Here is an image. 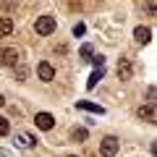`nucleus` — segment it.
Segmentation results:
<instances>
[{"label": "nucleus", "instance_id": "17", "mask_svg": "<svg viewBox=\"0 0 157 157\" xmlns=\"http://www.w3.org/2000/svg\"><path fill=\"white\" fill-rule=\"evenodd\" d=\"M92 63H94V68H105V58H102V55H94Z\"/></svg>", "mask_w": 157, "mask_h": 157}, {"label": "nucleus", "instance_id": "18", "mask_svg": "<svg viewBox=\"0 0 157 157\" xmlns=\"http://www.w3.org/2000/svg\"><path fill=\"white\" fill-rule=\"evenodd\" d=\"M84 32H86V26H84V24H76V26H73V34H76V37H81Z\"/></svg>", "mask_w": 157, "mask_h": 157}, {"label": "nucleus", "instance_id": "4", "mask_svg": "<svg viewBox=\"0 0 157 157\" xmlns=\"http://www.w3.org/2000/svg\"><path fill=\"white\" fill-rule=\"evenodd\" d=\"M34 123H37V128H42V131H50L52 126H55V118H52L50 113H37Z\"/></svg>", "mask_w": 157, "mask_h": 157}, {"label": "nucleus", "instance_id": "1", "mask_svg": "<svg viewBox=\"0 0 157 157\" xmlns=\"http://www.w3.org/2000/svg\"><path fill=\"white\" fill-rule=\"evenodd\" d=\"M55 26H58V21H55V16H39L37 21H34V32L39 34V37H47V34H52L55 32Z\"/></svg>", "mask_w": 157, "mask_h": 157}, {"label": "nucleus", "instance_id": "3", "mask_svg": "<svg viewBox=\"0 0 157 157\" xmlns=\"http://www.w3.org/2000/svg\"><path fill=\"white\" fill-rule=\"evenodd\" d=\"M18 50L16 47H3V50H0V66H13L16 68L18 66Z\"/></svg>", "mask_w": 157, "mask_h": 157}, {"label": "nucleus", "instance_id": "19", "mask_svg": "<svg viewBox=\"0 0 157 157\" xmlns=\"http://www.w3.org/2000/svg\"><path fill=\"white\" fill-rule=\"evenodd\" d=\"M3 105H6V97H3V94H0V107H3Z\"/></svg>", "mask_w": 157, "mask_h": 157}, {"label": "nucleus", "instance_id": "20", "mask_svg": "<svg viewBox=\"0 0 157 157\" xmlns=\"http://www.w3.org/2000/svg\"><path fill=\"white\" fill-rule=\"evenodd\" d=\"M68 157H78V155H68Z\"/></svg>", "mask_w": 157, "mask_h": 157}, {"label": "nucleus", "instance_id": "9", "mask_svg": "<svg viewBox=\"0 0 157 157\" xmlns=\"http://www.w3.org/2000/svg\"><path fill=\"white\" fill-rule=\"evenodd\" d=\"M102 76H105V68H94V71H92V76H89V81H86V89H94L97 81H100Z\"/></svg>", "mask_w": 157, "mask_h": 157}, {"label": "nucleus", "instance_id": "6", "mask_svg": "<svg viewBox=\"0 0 157 157\" xmlns=\"http://www.w3.org/2000/svg\"><path fill=\"white\" fill-rule=\"evenodd\" d=\"M134 39L139 42V45H147V42L152 39V29L149 26H136L134 29Z\"/></svg>", "mask_w": 157, "mask_h": 157}, {"label": "nucleus", "instance_id": "11", "mask_svg": "<svg viewBox=\"0 0 157 157\" xmlns=\"http://www.w3.org/2000/svg\"><path fill=\"white\" fill-rule=\"evenodd\" d=\"M11 32H13V21L8 16H3V18H0V37H8Z\"/></svg>", "mask_w": 157, "mask_h": 157}, {"label": "nucleus", "instance_id": "10", "mask_svg": "<svg viewBox=\"0 0 157 157\" xmlns=\"http://www.w3.org/2000/svg\"><path fill=\"white\" fill-rule=\"evenodd\" d=\"M78 110H89V113H97V115H102V113H105V107L92 105V102H86V100H78Z\"/></svg>", "mask_w": 157, "mask_h": 157}, {"label": "nucleus", "instance_id": "13", "mask_svg": "<svg viewBox=\"0 0 157 157\" xmlns=\"http://www.w3.org/2000/svg\"><path fill=\"white\" fill-rule=\"evenodd\" d=\"M18 144H21V147H34L37 139H34L32 134H18Z\"/></svg>", "mask_w": 157, "mask_h": 157}, {"label": "nucleus", "instance_id": "2", "mask_svg": "<svg viewBox=\"0 0 157 157\" xmlns=\"http://www.w3.org/2000/svg\"><path fill=\"white\" fill-rule=\"evenodd\" d=\"M118 147H121V141H118L115 136H105V139L100 141V155L102 157H113L118 152Z\"/></svg>", "mask_w": 157, "mask_h": 157}, {"label": "nucleus", "instance_id": "8", "mask_svg": "<svg viewBox=\"0 0 157 157\" xmlns=\"http://www.w3.org/2000/svg\"><path fill=\"white\" fill-rule=\"evenodd\" d=\"M131 73H134V68H131V63L126 60V58H121V63H118V76H121V78L126 81V78H131Z\"/></svg>", "mask_w": 157, "mask_h": 157}, {"label": "nucleus", "instance_id": "7", "mask_svg": "<svg viewBox=\"0 0 157 157\" xmlns=\"http://www.w3.org/2000/svg\"><path fill=\"white\" fill-rule=\"evenodd\" d=\"M136 115H139V121H147V123H155V107L147 102V105H141L139 110H136Z\"/></svg>", "mask_w": 157, "mask_h": 157}, {"label": "nucleus", "instance_id": "12", "mask_svg": "<svg viewBox=\"0 0 157 157\" xmlns=\"http://www.w3.org/2000/svg\"><path fill=\"white\" fill-rule=\"evenodd\" d=\"M86 136H89V131H86V128H73L71 131V139L73 141H86Z\"/></svg>", "mask_w": 157, "mask_h": 157}, {"label": "nucleus", "instance_id": "16", "mask_svg": "<svg viewBox=\"0 0 157 157\" xmlns=\"http://www.w3.org/2000/svg\"><path fill=\"white\" fill-rule=\"evenodd\" d=\"M81 60H92V45H81Z\"/></svg>", "mask_w": 157, "mask_h": 157}, {"label": "nucleus", "instance_id": "5", "mask_svg": "<svg viewBox=\"0 0 157 157\" xmlns=\"http://www.w3.org/2000/svg\"><path fill=\"white\" fill-rule=\"evenodd\" d=\"M37 76L42 78V81H52V78H55V68H52L50 63H39L37 66Z\"/></svg>", "mask_w": 157, "mask_h": 157}, {"label": "nucleus", "instance_id": "15", "mask_svg": "<svg viewBox=\"0 0 157 157\" xmlns=\"http://www.w3.org/2000/svg\"><path fill=\"white\" fill-rule=\"evenodd\" d=\"M11 134V123H8V118L0 115V136H8Z\"/></svg>", "mask_w": 157, "mask_h": 157}, {"label": "nucleus", "instance_id": "14", "mask_svg": "<svg viewBox=\"0 0 157 157\" xmlns=\"http://www.w3.org/2000/svg\"><path fill=\"white\" fill-rule=\"evenodd\" d=\"M29 76V68L26 66H16V81H26Z\"/></svg>", "mask_w": 157, "mask_h": 157}]
</instances>
